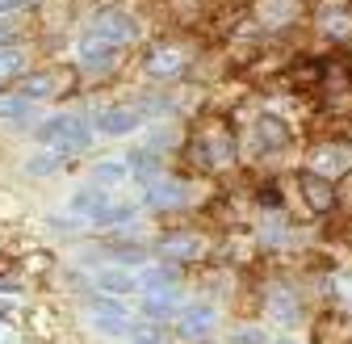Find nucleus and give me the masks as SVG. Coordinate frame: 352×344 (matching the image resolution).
<instances>
[{
  "label": "nucleus",
  "mask_w": 352,
  "mask_h": 344,
  "mask_svg": "<svg viewBox=\"0 0 352 344\" xmlns=\"http://www.w3.org/2000/svg\"><path fill=\"white\" fill-rule=\"evenodd\" d=\"M97 290H105V294H139L143 281L130 269H101L97 273Z\"/></svg>",
  "instance_id": "nucleus-20"
},
{
  "label": "nucleus",
  "mask_w": 352,
  "mask_h": 344,
  "mask_svg": "<svg viewBox=\"0 0 352 344\" xmlns=\"http://www.w3.org/2000/svg\"><path fill=\"white\" fill-rule=\"evenodd\" d=\"M122 59V47H109V42L101 38H80V47H76V72L80 76H109Z\"/></svg>",
  "instance_id": "nucleus-7"
},
{
  "label": "nucleus",
  "mask_w": 352,
  "mask_h": 344,
  "mask_svg": "<svg viewBox=\"0 0 352 344\" xmlns=\"http://www.w3.org/2000/svg\"><path fill=\"white\" fill-rule=\"evenodd\" d=\"M93 181L97 185H126V181H135V172H130V164L126 160H101V164H93Z\"/></svg>",
  "instance_id": "nucleus-21"
},
{
  "label": "nucleus",
  "mask_w": 352,
  "mask_h": 344,
  "mask_svg": "<svg viewBox=\"0 0 352 344\" xmlns=\"http://www.w3.org/2000/svg\"><path fill=\"white\" fill-rule=\"evenodd\" d=\"M252 143H256V155H273V151H285L294 143V135H289V126L281 118L260 114L256 126H252Z\"/></svg>",
  "instance_id": "nucleus-10"
},
{
  "label": "nucleus",
  "mask_w": 352,
  "mask_h": 344,
  "mask_svg": "<svg viewBox=\"0 0 352 344\" xmlns=\"http://www.w3.org/2000/svg\"><path fill=\"white\" fill-rule=\"evenodd\" d=\"M30 55L17 47V42H9V47H0V89H5V84H13V80H21L30 67Z\"/></svg>",
  "instance_id": "nucleus-19"
},
{
  "label": "nucleus",
  "mask_w": 352,
  "mask_h": 344,
  "mask_svg": "<svg viewBox=\"0 0 352 344\" xmlns=\"http://www.w3.org/2000/svg\"><path fill=\"white\" fill-rule=\"evenodd\" d=\"M139 202H143V210H160V214L185 210L193 202V185L185 177H172V172H155L151 181L139 185Z\"/></svg>",
  "instance_id": "nucleus-4"
},
{
  "label": "nucleus",
  "mask_w": 352,
  "mask_h": 344,
  "mask_svg": "<svg viewBox=\"0 0 352 344\" xmlns=\"http://www.w3.org/2000/svg\"><path fill=\"white\" fill-rule=\"evenodd\" d=\"M185 63H189V55H185V47H176V42H164V47H155L151 55H147V76L151 80H172V76H181L185 72Z\"/></svg>",
  "instance_id": "nucleus-15"
},
{
  "label": "nucleus",
  "mask_w": 352,
  "mask_h": 344,
  "mask_svg": "<svg viewBox=\"0 0 352 344\" xmlns=\"http://www.w3.org/2000/svg\"><path fill=\"white\" fill-rule=\"evenodd\" d=\"M25 5H34V0H0V17H5V13H17V9H25Z\"/></svg>",
  "instance_id": "nucleus-29"
},
{
  "label": "nucleus",
  "mask_w": 352,
  "mask_h": 344,
  "mask_svg": "<svg viewBox=\"0 0 352 344\" xmlns=\"http://www.w3.org/2000/svg\"><path fill=\"white\" fill-rule=\"evenodd\" d=\"M63 151H51V147H42L38 155H30L25 160V172H30V177H55V172L63 168Z\"/></svg>",
  "instance_id": "nucleus-24"
},
{
  "label": "nucleus",
  "mask_w": 352,
  "mask_h": 344,
  "mask_svg": "<svg viewBox=\"0 0 352 344\" xmlns=\"http://www.w3.org/2000/svg\"><path fill=\"white\" fill-rule=\"evenodd\" d=\"M47 118V114H38V101H30V97H21L17 89L13 93H0V122H9V126H34Z\"/></svg>",
  "instance_id": "nucleus-16"
},
{
  "label": "nucleus",
  "mask_w": 352,
  "mask_h": 344,
  "mask_svg": "<svg viewBox=\"0 0 352 344\" xmlns=\"http://www.w3.org/2000/svg\"><path fill=\"white\" fill-rule=\"evenodd\" d=\"M72 89H76V72H59V67H38L17 80V93L30 101H55V97H67Z\"/></svg>",
  "instance_id": "nucleus-5"
},
{
  "label": "nucleus",
  "mask_w": 352,
  "mask_h": 344,
  "mask_svg": "<svg viewBox=\"0 0 352 344\" xmlns=\"http://www.w3.org/2000/svg\"><path fill=\"white\" fill-rule=\"evenodd\" d=\"M239 344H264V332L260 327H243L239 332Z\"/></svg>",
  "instance_id": "nucleus-28"
},
{
  "label": "nucleus",
  "mask_w": 352,
  "mask_h": 344,
  "mask_svg": "<svg viewBox=\"0 0 352 344\" xmlns=\"http://www.w3.org/2000/svg\"><path fill=\"white\" fill-rule=\"evenodd\" d=\"M155 248H160L164 261H172V265H181V261H197V256H206V239H201V235H193V231H172V235H164Z\"/></svg>",
  "instance_id": "nucleus-14"
},
{
  "label": "nucleus",
  "mask_w": 352,
  "mask_h": 344,
  "mask_svg": "<svg viewBox=\"0 0 352 344\" xmlns=\"http://www.w3.org/2000/svg\"><path fill=\"white\" fill-rule=\"evenodd\" d=\"M189 160H197L201 172H223V168H231L235 164V135L227 131L223 122L201 126V131L193 135V143H189Z\"/></svg>",
  "instance_id": "nucleus-2"
},
{
  "label": "nucleus",
  "mask_w": 352,
  "mask_h": 344,
  "mask_svg": "<svg viewBox=\"0 0 352 344\" xmlns=\"http://www.w3.org/2000/svg\"><path fill=\"white\" fill-rule=\"evenodd\" d=\"M139 281H143V294H147V290H164V286H181V277H176V265H172V261L147 265V269L139 273Z\"/></svg>",
  "instance_id": "nucleus-23"
},
{
  "label": "nucleus",
  "mask_w": 352,
  "mask_h": 344,
  "mask_svg": "<svg viewBox=\"0 0 352 344\" xmlns=\"http://www.w3.org/2000/svg\"><path fill=\"white\" fill-rule=\"evenodd\" d=\"M331 290L340 294V303H348V307H352V277H344V273H336V277H331Z\"/></svg>",
  "instance_id": "nucleus-27"
},
{
  "label": "nucleus",
  "mask_w": 352,
  "mask_h": 344,
  "mask_svg": "<svg viewBox=\"0 0 352 344\" xmlns=\"http://www.w3.org/2000/svg\"><path fill=\"white\" fill-rule=\"evenodd\" d=\"M109 189L105 185H84V189H76L72 197H67V214H72V219H80V223H88V227H97V219H101V214L109 210Z\"/></svg>",
  "instance_id": "nucleus-9"
},
{
  "label": "nucleus",
  "mask_w": 352,
  "mask_h": 344,
  "mask_svg": "<svg viewBox=\"0 0 352 344\" xmlns=\"http://www.w3.org/2000/svg\"><path fill=\"white\" fill-rule=\"evenodd\" d=\"M323 34H327V38H352V13H348V9L323 13Z\"/></svg>",
  "instance_id": "nucleus-25"
},
{
  "label": "nucleus",
  "mask_w": 352,
  "mask_h": 344,
  "mask_svg": "<svg viewBox=\"0 0 352 344\" xmlns=\"http://www.w3.org/2000/svg\"><path fill=\"white\" fill-rule=\"evenodd\" d=\"M273 344H294V340H273Z\"/></svg>",
  "instance_id": "nucleus-31"
},
{
  "label": "nucleus",
  "mask_w": 352,
  "mask_h": 344,
  "mask_svg": "<svg viewBox=\"0 0 352 344\" xmlns=\"http://www.w3.org/2000/svg\"><path fill=\"white\" fill-rule=\"evenodd\" d=\"M298 185H302V197H306V206H311L315 214H331L336 210V181L319 177V172H311V168H302Z\"/></svg>",
  "instance_id": "nucleus-13"
},
{
  "label": "nucleus",
  "mask_w": 352,
  "mask_h": 344,
  "mask_svg": "<svg viewBox=\"0 0 352 344\" xmlns=\"http://www.w3.org/2000/svg\"><path fill=\"white\" fill-rule=\"evenodd\" d=\"M176 307H181V286H164V290H147L143 294V315L164 323L176 315Z\"/></svg>",
  "instance_id": "nucleus-17"
},
{
  "label": "nucleus",
  "mask_w": 352,
  "mask_h": 344,
  "mask_svg": "<svg viewBox=\"0 0 352 344\" xmlns=\"http://www.w3.org/2000/svg\"><path fill=\"white\" fill-rule=\"evenodd\" d=\"M311 172H319L327 181H340L344 172H352V147L348 143H319L311 151Z\"/></svg>",
  "instance_id": "nucleus-11"
},
{
  "label": "nucleus",
  "mask_w": 352,
  "mask_h": 344,
  "mask_svg": "<svg viewBox=\"0 0 352 344\" xmlns=\"http://www.w3.org/2000/svg\"><path fill=\"white\" fill-rule=\"evenodd\" d=\"M13 38H17V25H5V21H0V47H9Z\"/></svg>",
  "instance_id": "nucleus-30"
},
{
  "label": "nucleus",
  "mask_w": 352,
  "mask_h": 344,
  "mask_svg": "<svg viewBox=\"0 0 352 344\" xmlns=\"http://www.w3.org/2000/svg\"><path fill=\"white\" fill-rule=\"evenodd\" d=\"M93 131H97L93 118L63 109V114H47V118H42L30 131V139L38 147H51V151H63V155H80L88 143H93Z\"/></svg>",
  "instance_id": "nucleus-1"
},
{
  "label": "nucleus",
  "mask_w": 352,
  "mask_h": 344,
  "mask_svg": "<svg viewBox=\"0 0 352 344\" xmlns=\"http://www.w3.org/2000/svg\"><path fill=\"white\" fill-rule=\"evenodd\" d=\"M139 210H143V202H109V210L97 219V227H126V223H135L139 219Z\"/></svg>",
  "instance_id": "nucleus-22"
},
{
  "label": "nucleus",
  "mask_w": 352,
  "mask_h": 344,
  "mask_svg": "<svg viewBox=\"0 0 352 344\" xmlns=\"http://www.w3.org/2000/svg\"><path fill=\"white\" fill-rule=\"evenodd\" d=\"M84 34L88 38H101V42H109V47H135V42L143 38V21L135 17V13H126V9H97L93 17H88V25H84Z\"/></svg>",
  "instance_id": "nucleus-3"
},
{
  "label": "nucleus",
  "mask_w": 352,
  "mask_h": 344,
  "mask_svg": "<svg viewBox=\"0 0 352 344\" xmlns=\"http://www.w3.org/2000/svg\"><path fill=\"white\" fill-rule=\"evenodd\" d=\"M143 118H147V109H139V105H105L93 114V126L105 139H126L143 126Z\"/></svg>",
  "instance_id": "nucleus-8"
},
{
  "label": "nucleus",
  "mask_w": 352,
  "mask_h": 344,
  "mask_svg": "<svg viewBox=\"0 0 352 344\" xmlns=\"http://www.w3.org/2000/svg\"><path fill=\"white\" fill-rule=\"evenodd\" d=\"M88 315H93V327L97 332H105V336H130V311H126V303H118L113 294H93L88 298Z\"/></svg>",
  "instance_id": "nucleus-6"
},
{
  "label": "nucleus",
  "mask_w": 352,
  "mask_h": 344,
  "mask_svg": "<svg viewBox=\"0 0 352 344\" xmlns=\"http://www.w3.org/2000/svg\"><path fill=\"white\" fill-rule=\"evenodd\" d=\"M130 344H164V323H135L130 327Z\"/></svg>",
  "instance_id": "nucleus-26"
},
{
  "label": "nucleus",
  "mask_w": 352,
  "mask_h": 344,
  "mask_svg": "<svg viewBox=\"0 0 352 344\" xmlns=\"http://www.w3.org/2000/svg\"><path fill=\"white\" fill-rule=\"evenodd\" d=\"M214 327H218V307H210V303H193V307H185L181 315H176L181 340H206Z\"/></svg>",
  "instance_id": "nucleus-12"
},
{
  "label": "nucleus",
  "mask_w": 352,
  "mask_h": 344,
  "mask_svg": "<svg viewBox=\"0 0 352 344\" xmlns=\"http://www.w3.org/2000/svg\"><path fill=\"white\" fill-rule=\"evenodd\" d=\"M298 13H302V0H260V5H256V17H260V25H269V30H281V25H289Z\"/></svg>",
  "instance_id": "nucleus-18"
}]
</instances>
